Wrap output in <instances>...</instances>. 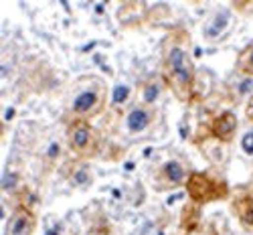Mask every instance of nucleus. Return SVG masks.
Instances as JSON below:
<instances>
[{
  "label": "nucleus",
  "instance_id": "nucleus-13",
  "mask_svg": "<svg viewBox=\"0 0 253 235\" xmlns=\"http://www.w3.org/2000/svg\"><path fill=\"white\" fill-rule=\"evenodd\" d=\"M71 181H73V185H75V187H81V188H87V187H91L93 177H91V170H89V166H85V164H79V166H75L73 175H71Z\"/></svg>",
  "mask_w": 253,
  "mask_h": 235
},
{
  "label": "nucleus",
  "instance_id": "nucleus-10",
  "mask_svg": "<svg viewBox=\"0 0 253 235\" xmlns=\"http://www.w3.org/2000/svg\"><path fill=\"white\" fill-rule=\"evenodd\" d=\"M233 211L241 223V227L249 233H253V199L251 197H239L233 203Z\"/></svg>",
  "mask_w": 253,
  "mask_h": 235
},
{
  "label": "nucleus",
  "instance_id": "nucleus-16",
  "mask_svg": "<svg viewBox=\"0 0 253 235\" xmlns=\"http://www.w3.org/2000/svg\"><path fill=\"white\" fill-rule=\"evenodd\" d=\"M130 94H132V90L128 88V85H118V88L114 90V97H112V101H114V105H122V103H126L128 101V97H130Z\"/></svg>",
  "mask_w": 253,
  "mask_h": 235
},
{
  "label": "nucleus",
  "instance_id": "nucleus-3",
  "mask_svg": "<svg viewBox=\"0 0 253 235\" xmlns=\"http://www.w3.org/2000/svg\"><path fill=\"white\" fill-rule=\"evenodd\" d=\"M186 193L195 205H207L213 201H221L229 195V188L225 183L211 179L207 173H191L184 183Z\"/></svg>",
  "mask_w": 253,
  "mask_h": 235
},
{
  "label": "nucleus",
  "instance_id": "nucleus-18",
  "mask_svg": "<svg viewBox=\"0 0 253 235\" xmlns=\"http://www.w3.org/2000/svg\"><path fill=\"white\" fill-rule=\"evenodd\" d=\"M191 235H219L217 233V229L213 227V225H201L197 231H193Z\"/></svg>",
  "mask_w": 253,
  "mask_h": 235
},
{
  "label": "nucleus",
  "instance_id": "nucleus-21",
  "mask_svg": "<svg viewBox=\"0 0 253 235\" xmlns=\"http://www.w3.org/2000/svg\"><path fill=\"white\" fill-rule=\"evenodd\" d=\"M251 187H253V183H251Z\"/></svg>",
  "mask_w": 253,
  "mask_h": 235
},
{
  "label": "nucleus",
  "instance_id": "nucleus-19",
  "mask_svg": "<svg viewBox=\"0 0 253 235\" xmlns=\"http://www.w3.org/2000/svg\"><path fill=\"white\" fill-rule=\"evenodd\" d=\"M245 116H247V120H249V122H253V95H251V97H249V101H247Z\"/></svg>",
  "mask_w": 253,
  "mask_h": 235
},
{
  "label": "nucleus",
  "instance_id": "nucleus-8",
  "mask_svg": "<svg viewBox=\"0 0 253 235\" xmlns=\"http://www.w3.org/2000/svg\"><path fill=\"white\" fill-rule=\"evenodd\" d=\"M237 126H239V122H237V116L233 112H223L213 120V124H211V134H213V138H217L219 142L229 144L237 134Z\"/></svg>",
  "mask_w": 253,
  "mask_h": 235
},
{
  "label": "nucleus",
  "instance_id": "nucleus-4",
  "mask_svg": "<svg viewBox=\"0 0 253 235\" xmlns=\"http://www.w3.org/2000/svg\"><path fill=\"white\" fill-rule=\"evenodd\" d=\"M67 142L69 148L81 158H91L95 156L97 148H99V138L95 134V130L91 128V124L87 120H75L69 122L67 128Z\"/></svg>",
  "mask_w": 253,
  "mask_h": 235
},
{
  "label": "nucleus",
  "instance_id": "nucleus-11",
  "mask_svg": "<svg viewBox=\"0 0 253 235\" xmlns=\"http://www.w3.org/2000/svg\"><path fill=\"white\" fill-rule=\"evenodd\" d=\"M180 225H182V229H184L186 235H191L193 231H197V229L201 227V211H199V205L193 203V205L184 207Z\"/></svg>",
  "mask_w": 253,
  "mask_h": 235
},
{
  "label": "nucleus",
  "instance_id": "nucleus-6",
  "mask_svg": "<svg viewBox=\"0 0 253 235\" xmlns=\"http://www.w3.org/2000/svg\"><path fill=\"white\" fill-rule=\"evenodd\" d=\"M188 170L180 160H168L160 166L158 177H156V185L158 188H176L182 183H186L188 179Z\"/></svg>",
  "mask_w": 253,
  "mask_h": 235
},
{
  "label": "nucleus",
  "instance_id": "nucleus-7",
  "mask_svg": "<svg viewBox=\"0 0 253 235\" xmlns=\"http://www.w3.org/2000/svg\"><path fill=\"white\" fill-rule=\"evenodd\" d=\"M154 120H156L154 105L142 103V105H136V108H132L128 112V116H126V128H128L130 134H142L154 124Z\"/></svg>",
  "mask_w": 253,
  "mask_h": 235
},
{
  "label": "nucleus",
  "instance_id": "nucleus-20",
  "mask_svg": "<svg viewBox=\"0 0 253 235\" xmlns=\"http://www.w3.org/2000/svg\"><path fill=\"white\" fill-rule=\"evenodd\" d=\"M57 152H59V146L53 144V146H51V150H49V156H51V158H57Z\"/></svg>",
  "mask_w": 253,
  "mask_h": 235
},
{
  "label": "nucleus",
  "instance_id": "nucleus-12",
  "mask_svg": "<svg viewBox=\"0 0 253 235\" xmlns=\"http://www.w3.org/2000/svg\"><path fill=\"white\" fill-rule=\"evenodd\" d=\"M235 69L241 75H253V43H249V45L239 53Z\"/></svg>",
  "mask_w": 253,
  "mask_h": 235
},
{
  "label": "nucleus",
  "instance_id": "nucleus-5",
  "mask_svg": "<svg viewBox=\"0 0 253 235\" xmlns=\"http://www.w3.org/2000/svg\"><path fill=\"white\" fill-rule=\"evenodd\" d=\"M37 229V215L31 207L16 205L4 227V235H33Z\"/></svg>",
  "mask_w": 253,
  "mask_h": 235
},
{
  "label": "nucleus",
  "instance_id": "nucleus-9",
  "mask_svg": "<svg viewBox=\"0 0 253 235\" xmlns=\"http://www.w3.org/2000/svg\"><path fill=\"white\" fill-rule=\"evenodd\" d=\"M229 23H231L229 10H219V12L205 25V39H207V41L219 39V37L229 29Z\"/></svg>",
  "mask_w": 253,
  "mask_h": 235
},
{
  "label": "nucleus",
  "instance_id": "nucleus-17",
  "mask_svg": "<svg viewBox=\"0 0 253 235\" xmlns=\"http://www.w3.org/2000/svg\"><path fill=\"white\" fill-rule=\"evenodd\" d=\"M241 148L247 156H253V132H245L241 138Z\"/></svg>",
  "mask_w": 253,
  "mask_h": 235
},
{
  "label": "nucleus",
  "instance_id": "nucleus-1",
  "mask_svg": "<svg viewBox=\"0 0 253 235\" xmlns=\"http://www.w3.org/2000/svg\"><path fill=\"white\" fill-rule=\"evenodd\" d=\"M162 79L180 101H188L195 90V63L182 45H172L162 63Z\"/></svg>",
  "mask_w": 253,
  "mask_h": 235
},
{
  "label": "nucleus",
  "instance_id": "nucleus-15",
  "mask_svg": "<svg viewBox=\"0 0 253 235\" xmlns=\"http://www.w3.org/2000/svg\"><path fill=\"white\" fill-rule=\"evenodd\" d=\"M18 185H20V175L12 168H6L2 175V190L4 193H10V190L18 188Z\"/></svg>",
  "mask_w": 253,
  "mask_h": 235
},
{
  "label": "nucleus",
  "instance_id": "nucleus-14",
  "mask_svg": "<svg viewBox=\"0 0 253 235\" xmlns=\"http://www.w3.org/2000/svg\"><path fill=\"white\" fill-rule=\"evenodd\" d=\"M160 92H162V85L158 83V81H148L142 88V101H144V105H154L156 103V99L160 97Z\"/></svg>",
  "mask_w": 253,
  "mask_h": 235
},
{
  "label": "nucleus",
  "instance_id": "nucleus-2",
  "mask_svg": "<svg viewBox=\"0 0 253 235\" xmlns=\"http://www.w3.org/2000/svg\"><path fill=\"white\" fill-rule=\"evenodd\" d=\"M81 88L75 92L69 103V118L75 120H89L103 112L108 101V85L99 77H83L79 81Z\"/></svg>",
  "mask_w": 253,
  "mask_h": 235
}]
</instances>
